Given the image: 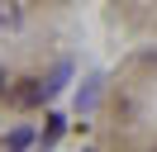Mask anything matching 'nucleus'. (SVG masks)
Masks as SVG:
<instances>
[{"label": "nucleus", "instance_id": "obj_1", "mask_svg": "<svg viewBox=\"0 0 157 152\" xmlns=\"http://www.w3.org/2000/svg\"><path fill=\"white\" fill-rule=\"evenodd\" d=\"M10 104H19V109L43 104V86H38V81H14V86H10Z\"/></svg>", "mask_w": 157, "mask_h": 152}, {"label": "nucleus", "instance_id": "obj_2", "mask_svg": "<svg viewBox=\"0 0 157 152\" xmlns=\"http://www.w3.org/2000/svg\"><path fill=\"white\" fill-rule=\"evenodd\" d=\"M0 90H5V71H0Z\"/></svg>", "mask_w": 157, "mask_h": 152}]
</instances>
